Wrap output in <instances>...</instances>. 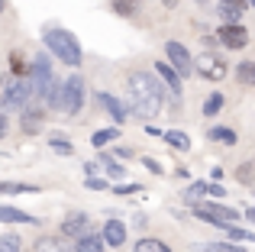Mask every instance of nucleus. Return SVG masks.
Wrapping results in <instances>:
<instances>
[{
    "mask_svg": "<svg viewBox=\"0 0 255 252\" xmlns=\"http://www.w3.org/2000/svg\"><path fill=\"white\" fill-rule=\"evenodd\" d=\"M165 88L162 81L152 71H132L129 75V110L142 120H155L165 107Z\"/></svg>",
    "mask_w": 255,
    "mask_h": 252,
    "instance_id": "f257e3e1",
    "label": "nucleus"
},
{
    "mask_svg": "<svg viewBox=\"0 0 255 252\" xmlns=\"http://www.w3.org/2000/svg\"><path fill=\"white\" fill-rule=\"evenodd\" d=\"M45 49H49L58 62H65L68 68H81V62H84V52H81L78 36H75V32H68V29H62V26L45 29Z\"/></svg>",
    "mask_w": 255,
    "mask_h": 252,
    "instance_id": "f03ea898",
    "label": "nucleus"
},
{
    "mask_svg": "<svg viewBox=\"0 0 255 252\" xmlns=\"http://www.w3.org/2000/svg\"><path fill=\"white\" fill-rule=\"evenodd\" d=\"M32 94H36V84H32V78L16 75L13 81L3 84V91H0V107H3L6 114H10V110H23V107H29Z\"/></svg>",
    "mask_w": 255,
    "mask_h": 252,
    "instance_id": "7ed1b4c3",
    "label": "nucleus"
},
{
    "mask_svg": "<svg viewBox=\"0 0 255 252\" xmlns=\"http://www.w3.org/2000/svg\"><path fill=\"white\" fill-rule=\"evenodd\" d=\"M194 217L210 227H230L233 220H239V210L236 207H226V204H194Z\"/></svg>",
    "mask_w": 255,
    "mask_h": 252,
    "instance_id": "20e7f679",
    "label": "nucleus"
},
{
    "mask_svg": "<svg viewBox=\"0 0 255 252\" xmlns=\"http://www.w3.org/2000/svg\"><path fill=\"white\" fill-rule=\"evenodd\" d=\"M29 78H32V84H36V97H49L52 94V88H55V75H52V62H49V55H36L32 58V68H29Z\"/></svg>",
    "mask_w": 255,
    "mask_h": 252,
    "instance_id": "39448f33",
    "label": "nucleus"
},
{
    "mask_svg": "<svg viewBox=\"0 0 255 252\" xmlns=\"http://www.w3.org/2000/svg\"><path fill=\"white\" fill-rule=\"evenodd\" d=\"M84 78L81 75H71L68 81H65V104H62V110L65 114H81V107H84Z\"/></svg>",
    "mask_w": 255,
    "mask_h": 252,
    "instance_id": "423d86ee",
    "label": "nucleus"
},
{
    "mask_svg": "<svg viewBox=\"0 0 255 252\" xmlns=\"http://www.w3.org/2000/svg\"><path fill=\"white\" fill-rule=\"evenodd\" d=\"M217 39L226 49H246V45H249V32H246L243 23H223L220 32H217Z\"/></svg>",
    "mask_w": 255,
    "mask_h": 252,
    "instance_id": "0eeeda50",
    "label": "nucleus"
},
{
    "mask_svg": "<svg viewBox=\"0 0 255 252\" xmlns=\"http://www.w3.org/2000/svg\"><path fill=\"white\" fill-rule=\"evenodd\" d=\"M165 52H168V62L178 68L181 78H187V75L194 71V55H191V52H187L181 42H174V39H171V42H165Z\"/></svg>",
    "mask_w": 255,
    "mask_h": 252,
    "instance_id": "6e6552de",
    "label": "nucleus"
},
{
    "mask_svg": "<svg viewBox=\"0 0 255 252\" xmlns=\"http://www.w3.org/2000/svg\"><path fill=\"white\" fill-rule=\"evenodd\" d=\"M194 71H197L200 78H213V81H217V78H223V75H226V65L220 62L217 55L204 52V55H197V58H194Z\"/></svg>",
    "mask_w": 255,
    "mask_h": 252,
    "instance_id": "1a4fd4ad",
    "label": "nucleus"
},
{
    "mask_svg": "<svg viewBox=\"0 0 255 252\" xmlns=\"http://www.w3.org/2000/svg\"><path fill=\"white\" fill-rule=\"evenodd\" d=\"M100 104L110 110V120L117 123V126L126 123V117H129V104H123L117 94H107V91H100Z\"/></svg>",
    "mask_w": 255,
    "mask_h": 252,
    "instance_id": "9d476101",
    "label": "nucleus"
},
{
    "mask_svg": "<svg viewBox=\"0 0 255 252\" xmlns=\"http://www.w3.org/2000/svg\"><path fill=\"white\" fill-rule=\"evenodd\" d=\"M42 120H45V117H42V110H39V107H32V104L19 110V126H23V132H29V136L42 129Z\"/></svg>",
    "mask_w": 255,
    "mask_h": 252,
    "instance_id": "9b49d317",
    "label": "nucleus"
},
{
    "mask_svg": "<svg viewBox=\"0 0 255 252\" xmlns=\"http://www.w3.org/2000/svg\"><path fill=\"white\" fill-rule=\"evenodd\" d=\"M100 233H104L107 246L117 249V246H123V243H126V223H120V220H107Z\"/></svg>",
    "mask_w": 255,
    "mask_h": 252,
    "instance_id": "f8f14e48",
    "label": "nucleus"
},
{
    "mask_svg": "<svg viewBox=\"0 0 255 252\" xmlns=\"http://www.w3.org/2000/svg\"><path fill=\"white\" fill-rule=\"evenodd\" d=\"M155 68H158L155 75L162 78L165 84H168V91H171V94H181V75H178V68H174L171 62H158Z\"/></svg>",
    "mask_w": 255,
    "mask_h": 252,
    "instance_id": "ddd939ff",
    "label": "nucleus"
},
{
    "mask_svg": "<svg viewBox=\"0 0 255 252\" xmlns=\"http://www.w3.org/2000/svg\"><path fill=\"white\" fill-rule=\"evenodd\" d=\"M62 233L71 236V240H81L87 233V217L84 214H68V220L62 223Z\"/></svg>",
    "mask_w": 255,
    "mask_h": 252,
    "instance_id": "4468645a",
    "label": "nucleus"
},
{
    "mask_svg": "<svg viewBox=\"0 0 255 252\" xmlns=\"http://www.w3.org/2000/svg\"><path fill=\"white\" fill-rule=\"evenodd\" d=\"M97 162H100V168H104V175H107V178H113V181H123V178H126V168L110 155V152H100Z\"/></svg>",
    "mask_w": 255,
    "mask_h": 252,
    "instance_id": "2eb2a0df",
    "label": "nucleus"
},
{
    "mask_svg": "<svg viewBox=\"0 0 255 252\" xmlns=\"http://www.w3.org/2000/svg\"><path fill=\"white\" fill-rule=\"evenodd\" d=\"M75 249L78 252H104L107 240H104V233H84L81 240H75Z\"/></svg>",
    "mask_w": 255,
    "mask_h": 252,
    "instance_id": "dca6fc26",
    "label": "nucleus"
},
{
    "mask_svg": "<svg viewBox=\"0 0 255 252\" xmlns=\"http://www.w3.org/2000/svg\"><path fill=\"white\" fill-rule=\"evenodd\" d=\"M0 223H39V220L19 207H0Z\"/></svg>",
    "mask_w": 255,
    "mask_h": 252,
    "instance_id": "f3484780",
    "label": "nucleus"
},
{
    "mask_svg": "<svg viewBox=\"0 0 255 252\" xmlns=\"http://www.w3.org/2000/svg\"><path fill=\"white\" fill-rule=\"evenodd\" d=\"M233 178H236L239 184H255V158H246L243 165H236Z\"/></svg>",
    "mask_w": 255,
    "mask_h": 252,
    "instance_id": "a211bd4d",
    "label": "nucleus"
},
{
    "mask_svg": "<svg viewBox=\"0 0 255 252\" xmlns=\"http://www.w3.org/2000/svg\"><path fill=\"white\" fill-rule=\"evenodd\" d=\"M236 81L243 88H255V62H239L236 65Z\"/></svg>",
    "mask_w": 255,
    "mask_h": 252,
    "instance_id": "6ab92c4d",
    "label": "nucleus"
},
{
    "mask_svg": "<svg viewBox=\"0 0 255 252\" xmlns=\"http://www.w3.org/2000/svg\"><path fill=\"white\" fill-rule=\"evenodd\" d=\"M162 139L171 145V149H181V152H187V149H191V136H187V132H181V129H168Z\"/></svg>",
    "mask_w": 255,
    "mask_h": 252,
    "instance_id": "aec40b11",
    "label": "nucleus"
},
{
    "mask_svg": "<svg viewBox=\"0 0 255 252\" xmlns=\"http://www.w3.org/2000/svg\"><path fill=\"white\" fill-rule=\"evenodd\" d=\"M117 136H120V126L113 123V126H107V129H97V132H94V136H91V142L97 145V149H104V145H107V142H113Z\"/></svg>",
    "mask_w": 255,
    "mask_h": 252,
    "instance_id": "412c9836",
    "label": "nucleus"
},
{
    "mask_svg": "<svg viewBox=\"0 0 255 252\" xmlns=\"http://www.w3.org/2000/svg\"><path fill=\"white\" fill-rule=\"evenodd\" d=\"M36 184H19V181H0V194H36Z\"/></svg>",
    "mask_w": 255,
    "mask_h": 252,
    "instance_id": "4be33fe9",
    "label": "nucleus"
},
{
    "mask_svg": "<svg viewBox=\"0 0 255 252\" xmlns=\"http://www.w3.org/2000/svg\"><path fill=\"white\" fill-rule=\"evenodd\" d=\"M36 252H78V249H65L62 240H55V236H42V240H36Z\"/></svg>",
    "mask_w": 255,
    "mask_h": 252,
    "instance_id": "5701e85b",
    "label": "nucleus"
},
{
    "mask_svg": "<svg viewBox=\"0 0 255 252\" xmlns=\"http://www.w3.org/2000/svg\"><path fill=\"white\" fill-rule=\"evenodd\" d=\"M132 252H171V249L165 246L162 240H152V236H145V240H139L136 246H132Z\"/></svg>",
    "mask_w": 255,
    "mask_h": 252,
    "instance_id": "b1692460",
    "label": "nucleus"
},
{
    "mask_svg": "<svg viewBox=\"0 0 255 252\" xmlns=\"http://www.w3.org/2000/svg\"><path fill=\"white\" fill-rule=\"evenodd\" d=\"M207 136L217 139V142H230V145H236V132L226 129V126H210V129H207Z\"/></svg>",
    "mask_w": 255,
    "mask_h": 252,
    "instance_id": "393cba45",
    "label": "nucleus"
},
{
    "mask_svg": "<svg viewBox=\"0 0 255 252\" xmlns=\"http://www.w3.org/2000/svg\"><path fill=\"white\" fill-rule=\"evenodd\" d=\"M204 194H210V181H194L191 188L184 191V201L197 204V197H204Z\"/></svg>",
    "mask_w": 255,
    "mask_h": 252,
    "instance_id": "a878e982",
    "label": "nucleus"
},
{
    "mask_svg": "<svg viewBox=\"0 0 255 252\" xmlns=\"http://www.w3.org/2000/svg\"><path fill=\"white\" fill-rule=\"evenodd\" d=\"M223 233L230 236V240H236V243H255V233H249V230H239V227H223Z\"/></svg>",
    "mask_w": 255,
    "mask_h": 252,
    "instance_id": "bb28decb",
    "label": "nucleus"
},
{
    "mask_svg": "<svg viewBox=\"0 0 255 252\" xmlns=\"http://www.w3.org/2000/svg\"><path fill=\"white\" fill-rule=\"evenodd\" d=\"M220 107H223V94H210L204 101V117H207V120H210V117H217Z\"/></svg>",
    "mask_w": 255,
    "mask_h": 252,
    "instance_id": "cd10ccee",
    "label": "nucleus"
},
{
    "mask_svg": "<svg viewBox=\"0 0 255 252\" xmlns=\"http://www.w3.org/2000/svg\"><path fill=\"white\" fill-rule=\"evenodd\" d=\"M19 249H23V240H19L16 233L0 236V252H19Z\"/></svg>",
    "mask_w": 255,
    "mask_h": 252,
    "instance_id": "c85d7f7f",
    "label": "nucleus"
},
{
    "mask_svg": "<svg viewBox=\"0 0 255 252\" xmlns=\"http://www.w3.org/2000/svg\"><path fill=\"white\" fill-rule=\"evenodd\" d=\"M49 145H52V152H58V155H75V145H71L65 136H52Z\"/></svg>",
    "mask_w": 255,
    "mask_h": 252,
    "instance_id": "c756f323",
    "label": "nucleus"
},
{
    "mask_svg": "<svg viewBox=\"0 0 255 252\" xmlns=\"http://www.w3.org/2000/svg\"><path fill=\"white\" fill-rule=\"evenodd\" d=\"M239 16H243V10H239V6L220 3V19H223V23H239Z\"/></svg>",
    "mask_w": 255,
    "mask_h": 252,
    "instance_id": "7c9ffc66",
    "label": "nucleus"
},
{
    "mask_svg": "<svg viewBox=\"0 0 255 252\" xmlns=\"http://www.w3.org/2000/svg\"><path fill=\"white\" fill-rule=\"evenodd\" d=\"M113 178H97V175H91V178H87V181H84V188H91V191H113Z\"/></svg>",
    "mask_w": 255,
    "mask_h": 252,
    "instance_id": "2f4dec72",
    "label": "nucleus"
},
{
    "mask_svg": "<svg viewBox=\"0 0 255 252\" xmlns=\"http://www.w3.org/2000/svg\"><path fill=\"white\" fill-rule=\"evenodd\" d=\"M204 249L207 252H246L236 240H230V243H210V246H204Z\"/></svg>",
    "mask_w": 255,
    "mask_h": 252,
    "instance_id": "473e14b6",
    "label": "nucleus"
},
{
    "mask_svg": "<svg viewBox=\"0 0 255 252\" xmlns=\"http://www.w3.org/2000/svg\"><path fill=\"white\" fill-rule=\"evenodd\" d=\"M139 191H142V184H136V181H117L113 184V194H139Z\"/></svg>",
    "mask_w": 255,
    "mask_h": 252,
    "instance_id": "72a5a7b5",
    "label": "nucleus"
},
{
    "mask_svg": "<svg viewBox=\"0 0 255 252\" xmlns=\"http://www.w3.org/2000/svg\"><path fill=\"white\" fill-rule=\"evenodd\" d=\"M113 10H117L120 16H132V10H136V3H132V0H113Z\"/></svg>",
    "mask_w": 255,
    "mask_h": 252,
    "instance_id": "f704fd0d",
    "label": "nucleus"
},
{
    "mask_svg": "<svg viewBox=\"0 0 255 252\" xmlns=\"http://www.w3.org/2000/svg\"><path fill=\"white\" fill-rule=\"evenodd\" d=\"M10 65H13V75H26V65H23V55H19V52L10 55Z\"/></svg>",
    "mask_w": 255,
    "mask_h": 252,
    "instance_id": "c9c22d12",
    "label": "nucleus"
},
{
    "mask_svg": "<svg viewBox=\"0 0 255 252\" xmlns=\"http://www.w3.org/2000/svg\"><path fill=\"white\" fill-rule=\"evenodd\" d=\"M210 197H226V191H223V184H220V181L210 184Z\"/></svg>",
    "mask_w": 255,
    "mask_h": 252,
    "instance_id": "e433bc0d",
    "label": "nucleus"
},
{
    "mask_svg": "<svg viewBox=\"0 0 255 252\" xmlns=\"http://www.w3.org/2000/svg\"><path fill=\"white\" fill-rule=\"evenodd\" d=\"M142 165H145V168H149V171H155V175H158V171H162V165H158L155 158H142Z\"/></svg>",
    "mask_w": 255,
    "mask_h": 252,
    "instance_id": "4c0bfd02",
    "label": "nucleus"
},
{
    "mask_svg": "<svg viewBox=\"0 0 255 252\" xmlns=\"http://www.w3.org/2000/svg\"><path fill=\"white\" fill-rule=\"evenodd\" d=\"M97 168H100V162H84V175H87V178L97 175Z\"/></svg>",
    "mask_w": 255,
    "mask_h": 252,
    "instance_id": "58836bf2",
    "label": "nucleus"
},
{
    "mask_svg": "<svg viewBox=\"0 0 255 252\" xmlns=\"http://www.w3.org/2000/svg\"><path fill=\"white\" fill-rule=\"evenodd\" d=\"M220 3H230V6H239V10H246V6H252L249 0H220Z\"/></svg>",
    "mask_w": 255,
    "mask_h": 252,
    "instance_id": "ea45409f",
    "label": "nucleus"
},
{
    "mask_svg": "<svg viewBox=\"0 0 255 252\" xmlns=\"http://www.w3.org/2000/svg\"><path fill=\"white\" fill-rule=\"evenodd\" d=\"M3 136H6V110L0 107V139H3Z\"/></svg>",
    "mask_w": 255,
    "mask_h": 252,
    "instance_id": "a19ab883",
    "label": "nucleus"
},
{
    "mask_svg": "<svg viewBox=\"0 0 255 252\" xmlns=\"http://www.w3.org/2000/svg\"><path fill=\"white\" fill-rule=\"evenodd\" d=\"M117 158H132V149H126V145H117Z\"/></svg>",
    "mask_w": 255,
    "mask_h": 252,
    "instance_id": "79ce46f5",
    "label": "nucleus"
},
{
    "mask_svg": "<svg viewBox=\"0 0 255 252\" xmlns=\"http://www.w3.org/2000/svg\"><path fill=\"white\" fill-rule=\"evenodd\" d=\"M145 132H149V136H165V132H162V129H158V126H155V123H149V126H145Z\"/></svg>",
    "mask_w": 255,
    "mask_h": 252,
    "instance_id": "37998d69",
    "label": "nucleus"
},
{
    "mask_svg": "<svg viewBox=\"0 0 255 252\" xmlns=\"http://www.w3.org/2000/svg\"><path fill=\"white\" fill-rule=\"evenodd\" d=\"M246 217H249V220L255 223V207H249V210H246Z\"/></svg>",
    "mask_w": 255,
    "mask_h": 252,
    "instance_id": "c03bdc74",
    "label": "nucleus"
},
{
    "mask_svg": "<svg viewBox=\"0 0 255 252\" xmlns=\"http://www.w3.org/2000/svg\"><path fill=\"white\" fill-rule=\"evenodd\" d=\"M3 6H6V0H0V13H3Z\"/></svg>",
    "mask_w": 255,
    "mask_h": 252,
    "instance_id": "a18cd8bd",
    "label": "nucleus"
},
{
    "mask_svg": "<svg viewBox=\"0 0 255 252\" xmlns=\"http://www.w3.org/2000/svg\"><path fill=\"white\" fill-rule=\"evenodd\" d=\"M249 3H252V6H255V0H249Z\"/></svg>",
    "mask_w": 255,
    "mask_h": 252,
    "instance_id": "49530a36",
    "label": "nucleus"
},
{
    "mask_svg": "<svg viewBox=\"0 0 255 252\" xmlns=\"http://www.w3.org/2000/svg\"><path fill=\"white\" fill-rule=\"evenodd\" d=\"M200 3H204V0H200Z\"/></svg>",
    "mask_w": 255,
    "mask_h": 252,
    "instance_id": "de8ad7c7",
    "label": "nucleus"
}]
</instances>
